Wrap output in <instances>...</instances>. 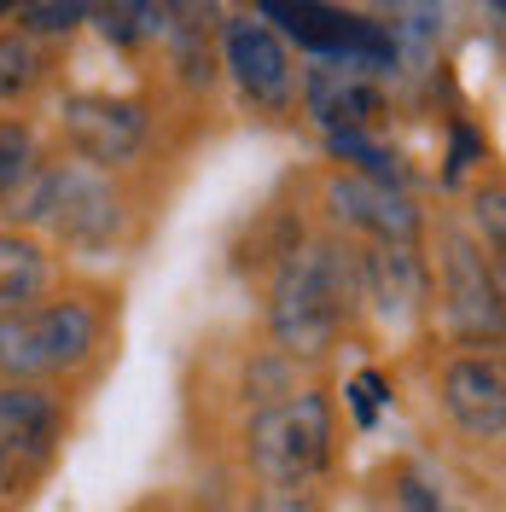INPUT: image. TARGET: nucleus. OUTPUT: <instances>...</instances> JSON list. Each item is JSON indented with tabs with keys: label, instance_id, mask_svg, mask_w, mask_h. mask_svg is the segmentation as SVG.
<instances>
[{
	"label": "nucleus",
	"instance_id": "obj_1",
	"mask_svg": "<svg viewBox=\"0 0 506 512\" xmlns=\"http://www.w3.org/2000/svg\"><path fill=\"white\" fill-rule=\"evenodd\" d=\"M355 309V251L349 245H303L280 262L268 291V338L291 361H315L338 344Z\"/></svg>",
	"mask_w": 506,
	"mask_h": 512
},
{
	"label": "nucleus",
	"instance_id": "obj_2",
	"mask_svg": "<svg viewBox=\"0 0 506 512\" xmlns=\"http://www.w3.org/2000/svg\"><path fill=\"white\" fill-rule=\"evenodd\" d=\"M99 303L94 297H35L0 315V384H47L82 373L99 350Z\"/></svg>",
	"mask_w": 506,
	"mask_h": 512
},
{
	"label": "nucleus",
	"instance_id": "obj_3",
	"mask_svg": "<svg viewBox=\"0 0 506 512\" xmlns=\"http://www.w3.org/2000/svg\"><path fill=\"white\" fill-rule=\"evenodd\" d=\"M12 227H53L70 251H105L123 233V198L111 187V175H99L88 163L59 158L41 163L30 175V187L6 204Z\"/></svg>",
	"mask_w": 506,
	"mask_h": 512
},
{
	"label": "nucleus",
	"instance_id": "obj_4",
	"mask_svg": "<svg viewBox=\"0 0 506 512\" xmlns=\"http://www.w3.org/2000/svg\"><path fill=\"white\" fill-rule=\"evenodd\" d=\"M245 460L268 489H309L332 466V402L326 390H280L245 431Z\"/></svg>",
	"mask_w": 506,
	"mask_h": 512
},
{
	"label": "nucleus",
	"instance_id": "obj_5",
	"mask_svg": "<svg viewBox=\"0 0 506 512\" xmlns=\"http://www.w3.org/2000/svg\"><path fill=\"white\" fill-rule=\"evenodd\" d=\"M256 18L268 30L280 24L303 53H315V64H344V70H367V76L396 64V47L379 18L349 12L338 0H256Z\"/></svg>",
	"mask_w": 506,
	"mask_h": 512
},
{
	"label": "nucleus",
	"instance_id": "obj_6",
	"mask_svg": "<svg viewBox=\"0 0 506 512\" xmlns=\"http://www.w3.org/2000/svg\"><path fill=\"white\" fill-rule=\"evenodd\" d=\"M437 303H443V326L466 350L501 344V262L483 256V245L460 227H448L437 245Z\"/></svg>",
	"mask_w": 506,
	"mask_h": 512
},
{
	"label": "nucleus",
	"instance_id": "obj_7",
	"mask_svg": "<svg viewBox=\"0 0 506 512\" xmlns=\"http://www.w3.org/2000/svg\"><path fill=\"white\" fill-rule=\"evenodd\" d=\"M59 128L70 158L111 175L146 152L152 140V105L134 94H70L59 105Z\"/></svg>",
	"mask_w": 506,
	"mask_h": 512
},
{
	"label": "nucleus",
	"instance_id": "obj_8",
	"mask_svg": "<svg viewBox=\"0 0 506 512\" xmlns=\"http://www.w3.org/2000/svg\"><path fill=\"white\" fill-rule=\"evenodd\" d=\"M222 64L233 76V88L245 105H256L262 117H285L297 105V64L280 30H268L256 12H239L222 24Z\"/></svg>",
	"mask_w": 506,
	"mask_h": 512
},
{
	"label": "nucleus",
	"instance_id": "obj_9",
	"mask_svg": "<svg viewBox=\"0 0 506 512\" xmlns=\"http://www.w3.org/2000/svg\"><path fill=\"white\" fill-rule=\"evenodd\" d=\"M64 414L59 396L41 384H0V489H24L59 454Z\"/></svg>",
	"mask_w": 506,
	"mask_h": 512
},
{
	"label": "nucleus",
	"instance_id": "obj_10",
	"mask_svg": "<svg viewBox=\"0 0 506 512\" xmlns=\"http://www.w3.org/2000/svg\"><path fill=\"white\" fill-rule=\"evenodd\" d=\"M437 402L466 443H501L506 437V373L489 350L448 355L437 373Z\"/></svg>",
	"mask_w": 506,
	"mask_h": 512
},
{
	"label": "nucleus",
	"instance_id": "obj_11",
	"mask_svg": "<svg viewBox=\"0 0 506 512\" xmlns=\"http://www.w3.org/2000/svg\"><path fill=\"white\" fill-rule=\"evenodd\" d=\"M326 210H332V222L361 233L367 245L419 251L425 216L413 210V198L402 187H379V181H361V175H332L326 181Z\"/></svg>",
	"mask_w": 506,
	"mask_h": 512
},
{
	"label": "nucleus",
	"instance_id": "obj_12",
	"mask_svg": "<svg viewBox=\"0 0 506 512\" xmlns=\"http://www.w3.org/2000/svg\"><path fill=\"white\" fill-rule=\"evenodd\" d=\"M297 94H303L309 117H315L326 134H373V128L384 123V88H379V76H367V70L315 64V70L297 82Z\"/></svg>",
	"mask_w": 506,
	"mask_h": 512
},
{
	"label": "nucleus",
	"instance_id": "obj_13",
	"mask_svg": "<svg viewBox=\"0 0 506 512\" xmlns=\"http://www.w3.org/2000/svg\"><path fill=\"white\" fill-rule=\"evenodd\" d=\"M425 291H431V274L419 251H396V245H367L355 251V297L373 303L379 320L402 326L425 309Z\"/></svg>",
	"mask_w": 506,
	"mask_h": 512
},
{
	"label": "nucleus",
	"instance_id": "obj_14",
	"mask_svg": "<svg viewBox=\"0 0 506 512\" xmlns=\"http://www.w3.org/2000/svg\"><path fill=\"white\" fill-rule=\"evenodd\" d=\"M47 286H53L47 245L35 233H24V227H0V315L47 297Z\"/></svg>",
	"mask_w": 506,
	"mask_h": 512
},
{
	"label": "nucleus",
	"instance_id": "obj_15",
	"mask_svg": "<svg viewBox=\"0 0 506 512\" xmlns=\"http://www.w3.org/2000/svg\"><path fill=\"white\" fill-rule=\"evenodd\" d=\"M94 24L111 47L134 53V47L169 35V6L163 0H94Z\"/></svg>",
	"mask_w": 506,
	"mask_h": 512
},
{
	"label": "nucleus",
	"instance_id": "obj_16",
	"mask_svg": "<svg viewBox=\"0 0 506 512\" xmlns=\"http://www.w3.org/2000/svg\"><path fill=\"white\" fill-rule=\"evenodd\" d=\"M384 35H390V47H396V59L408 53V59H425L437 41H443V0H384Z\"/></svg>",
	"mask_w": 506,
	"mask_h": 512
},
{
	"label": "nucleus",
	"instance_id": "obj_17",
	"mask_svg": "<svg viewBox=\"0 0 506 512\" xmlns=\"http://www.w3.org/2000/svg\"><path fill=\"white\" fill-rule=\"evenodd\" d=\"M41 76H47V53H41V41L24 30H0V105H18V99H30L41 88Z\"/></svg>",
	"mask_w": 506,
	"mask_h": 512
},
{
	"label": "nucleus",
	"instance_id": "obj_18",
	"mask_svg": "<svg viewBox=\"0 0 506 512\" xmlns=\"http://www.w3.org/2000/svg\"><path fill=\"white\" fill-rule=\"evenodd\" d=\"M326 152H332L338 163H349L344 175H361V181H379V187L408 192V169H396V158L384 152L373 134H326Z\"/></svg>",
	"mask_w": 506,
	"mask_h": 512
},
{
	"label": "nucleus",
	"instance_id": "obj_19",
	"mask_svg": "<svg viewBox=\"0 0 506 512\" xmlns=\"http://www.w3.org/2000/svg\"><path fill=\"white\" fill-rule=\"evenodd\" d=\"M41 169V146H35L30 123H0V204H12L18 192L30 187V175Z\"/></svg>",
	"mask_w": 506,
	"mask_h": 512
},
{
	"label": "nucleus",
	"instance_id": "obj_20",
	"mask_svg": "<svg viewBox=\"0 0 506 512\" xmlns=\"http://www.w3.org/2000/svg\"><path fill=\"white\" fill-rule=\"evenodd\" d=\"M88 18H94V0H35L30 12H24V24H18V30L35 35V41H47V35L82 30Z\"/></svg>",
	"mask_w": 506,
	"mask_h": 512
},
{
	"label": "nucleus",
	"instance_id": "obj_21",
	"mask_svg": "<svg viewBox=\"0 0 506 512\" xmlns=\"http://www.w3.org/2000/svg\"><path fill=\"white\" fill-rule=\"evenodd\" d=\"M506 192H501V181H483V187L472 192V227H477V245H489V256L501 262V251H506Z\"/></svg>",
	"mask_w": 506,
	"mask_h": 512
},
{
	"label": "nucleus",
	"instance_id": "obj_22",
	"mask_svg": "<svg viewBox=\"0 0 506 512\" xmlns=\"http://www.w3.org/2000/svg\"><path fill=\"white\" fill-rule=\"evenodd\" d=\"M349 396H355V419H361V425H373V419H379V402H384V384L373 379V373H361V379L349 384Z\"/></svg>",
	"mask_w": 506,
	"mask_h": 512
},
{
	"label": "nucleus",
	"instance_id": "obj_23",
	"mask_svg": "<svg viewBox=\"0 0 506 512\" xmlns=\"http://www.w3.org/2000/svg\"><path fill=\"white\" fill-rule=\"evenodd\" d=\"M262 512H315V507H309L303 489H268L262 495Z\"/></svg>",
	"mask_w": 506,
	"mask_h": 512
},
{
	"label": "nucleus",
	"instance_id": "obj_24",
	"mask_svg": "<svg viewBox=\"0 0 506 512\" xmlns=\"http://www.w3.org/2000/svg\"><path fill=\"white\" fill-rule=\"evenodd\" d=\"M489 12H495V18H501V12H506V0H489Z\"/></svg>",
	"mask_w": 506,
	"mask_h": 512
},
{
	"label": "nucleus",
	"instance_id": "obj_25",
	"mask_svg": "<svg viewBox=\"0 0 506 512\" xmlns=\"http://www.w3.org/2000/svg\"><path fill=\"white\" fill-rule=\"evenodd\" d=\"M0 501H6V489H0Z\"/></svg>",
	"mask_w": 506,
	"mask_h": 512
},
{
	"label": "nucleus",
	"instance_id": "obj_26",
	"mask_svg": "<svg viewBox=\"0 0 506 512\" xmlns=\"http://www.w3.org/2000/svg\"><path fill=\"white\" fill-rule=\"evenodd\" d=\"M163 6H169V0H163Z\"/></svg>",
	"mask_w": 506,
	"mask_h": 512
}]
</instances>
